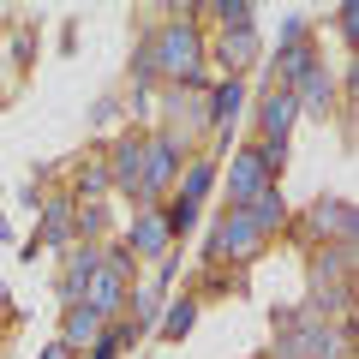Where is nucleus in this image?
<instances>
[{
  "label": "nucleus",
  "mask_w": 359,
  "mask_h": 359,
  "mask_svg": "<svg viewBox=\"0 0 359 359\" xmlns=\"http://www.w3.org/2000/svg\"><path fill=\"white\" fill-rule=\"evenodd\" d=\"M132 72L138 78H174V84H198V72H204V36H198L186 18L168 30H156V36L138 42V54H132Z\"/></svg>",
  "instance_id": "1"
},
{
  "label": "nucleus",
  "mask_w": 359,
  "mask_h": 359,
  "mask_svg": "<svg viewBox=\"0 0 359 359\" xmlns=\"http://www.w3.org/2000/svg\"><path fill=\"white\" fill-rule=\"evenodd\" d=\"M282 335H276V353L282 359H347V341H353V318H318V311H276Z\"/></svg>",
  "instance_id": "2"
},
{
  "label": "nucleus",
  "mask_w": 359,
  "mask_h": 359,
  "mask_svg": "<svg viewBox=\"0 0 359 359\" xmlns=\"http://www.w3.org/2000/svg\"><path fill=\"white\" fill-rule=\"evenodd\" d=\"M287 222V204H282V192H264L257 204H245V210H228V216L216 222V233H210V257H252V252H264V240H269V228H282Z\"/></svg>",
  "instance_id": "3"
},
{
  "label": "nucleus",
  "mask_w": 359,
  "mask_h": 359,
  "mask_svg": "<svg viewBox=\"0 0 359 359\" xmlns=\"http://www.w3.org/2000/svg\"><path fill=\"white\" fill-rule=\"evenodd\" d=\"M126 287H132V257H126V245H114V252H102V264H96V276H90L84 306L96 311V318H108V311L126 306Z\"/></svg>",
  "instance_id": "4"
},
{
  "label": "nucleus",
  "mask_w": 359,
  "mask_h": 359,
  "mask_svg": "<svg viewBox=\"0 0 359 359\" xmlns=\"http://www.w3.org/2000/svg\"><path fill=\"white\" fill-rule=\"evenodd\" d=\"M264 192H276V168H269V156L257 150H240L228 162V210H245V204H257Z\"/></svg>",
  "instance_id": "5"
},
{
  "label": "nucleus",
  "mask_w": 359,
  "mask_h": 359,
  "mask_svg": "<svg viewBox=\"0 0 359 359\" xmlns=\"http://www.w3.org/2000/svg\"><path fill=\"white\" fill-rule=\"evenodd\" d=\"M174 174H180V138H174V132H150V138H144V180H138V198H144V204H150V198H162Z\"/></svg>",
  "instance_id": "6"
},
{
  "label": "nucleus",
  "mask_w": 359,
  "mask_h": 359,
  "mask_svg": "<svg viewBox=\"0 0 359 359\" xmlns=\"http://www.w3.org/2000/svg\"><path fill=\"white\" fill-rule=\"evenodd\" d=\"M294 90H269L264 96V108H257V132H264V144L257 150L269 156V168H282V156H287V126H294Z\"/></svg>",
  "instance_id": "7"
},
{
  "label": "nucleus",
  "mask_w": 359,
  "mask_h": 359,
  "mask_svg": "<svg viewBox=\"0 0 359 359\" xmlns=\"http://www.w3.org/2000/svg\"><path fill=\"white\" fill-rule=\"evenodd\" d=\"M353 228H359V216H353V204L347 198H318V204L306 210V240H323V245H353Z\"/></svg>",
  "instance_id": "8"
},
{
  "label": "nucleus",
  "mask_w": 359,
  "mask_h": 359,
  "mask_svg": "<svg viewBox=\"0 0 359 359\" xmlns=\"http://www.w3.org/2000/svg\"><path fill=\"white\" fill-rule=\"evenodd\" d=\"M108 180H114L120 192L138 198V180H144V138H138V132L114 138V150H108Z\"/></svg>",
  "instance_id": "9"
},
{
  "label": "nucleus",
  "mask_w": 359,
  "mask_h": 359,
  "mask_svg": "<svg viewBox=\"0 0 359 359\" xmlns=\"http://www.w3.org/2000/svg\"><path fill=\"white\" fill-rule=\"evenodd\" d=\"M216 60L228 66V78H240V66L257 60V25H222V36H216Z\"/></svg>",
  "instance_id": "10"
},
{
  "label": "nucleus",
  "mask_w": 359,
  "mask_h": 359,
  "mask_svg": "<svg viewBox=\"0 0 359 359\" xmlns=\"http://www.w3.org/2000/svg\"><path fill=\"white\" fill-rule=\"evenodd\" d=\"M240 102H245V84H240V78H222V84H210L204 126H210V132H233V114H240Z\"/></svg>",
  "instance_id": "11"
},
{
  "label": "nucleus",
  "mask_w": 359,
  "mask_h": 359,
  "mask_svg": "<svg viewBox=\"0 0 359 359\" xmlns=\"http://www.w3.org/2000/svg\"><path fill=\"white\" fill-rule=\"evenodd\" d=\"M168 252H174V233H168V222L156 216V210H150V216H138V222H132L126 257H168Z\"/></svg>",
  "instance_id": "12"
},
{
  "label": "nucleus",
  "mask_w": 359,
  "mask_h": 359,
  "mask_svg": "<svg viewBox=\"0 0 359 359\" xmlns=\"http://www.w3.org/2000/svg\"><path fill=\"white\" fill-rule=\"evenodd\" d=\"M330 102H335V78H330V66H323V60H311L306 72H299V84H294V108L323 114Z\"/></svg>",
  "instance_id": "13"
},
{
  "label": "nucleus",
  "mask_w": 359,
  "mask_h": 359,
  "mask_svg": "<svg viewBox=\"0 0 359 359\" xmlns=\"http://www.w3.org/2000/svg\"><path fill=\"white\" fill-rule=\"evenodd\" d=\"M72 216H78V210L66 204V198H54V204L42 210V233H36V240L25 245V252L36 257V245H66V240H72V233H78V228H72Z\"/></svg>",
  "instance_id": "14"
},
{
  "label": "nucleus",
  "mask_w": 359,
  "mask_h": 359,
  "mask_svg": "<svg viewBox=\"0 0 359 359\" xmlns=\"http://www.w3.org/2000/svg\"><path fill=\"white\" fill-rule=\"evenodd\" d=\"M84 341H102V318L90 306H66V323H60V347L72 353V347H84Z\"/></svg>",
  "instance_id": "15"
},
{
  "label": "nucleus",
  "mask_w": 359,
  "mask_h": 359,
  "mask_svg": "<svg viewBox=\"0 0 359 359\" xmlns=\"http://www.w3.org/2000/svg\"><path fill=\"white\" fill-rule=\"evenodd\" d=\"M96 264H102V252H72V264H66V282H60V294H66V306H84V287H90V276H96Z\"/></svg>",
  "instance_id": "16"
},
{
  "label": "nucleus",
  "mask_w": 359,
  "mask_h": 359,
  "mask_svg": "<svg viewBox=\"0 0 359 359\" xmlns=\"http://www.w3.org/2000/svg\"><path fill=\"white\" fill-rule=\"evenodd\" d=\"M210 186H216V168H210V162H198L192 174H186V186H180V198H174V204L198 210V204H204V198H210Z\"/></svg>",
  "instance_id": "17"
},
{
  "label": "nucleus",
  "mask_w": 359,
  "mask_h": 359,
  "mask_svg": "<svg viewBox=\"0 0 359 359\" xmlns=\"http://www.w3.org/2000/svg\"><path fill=\"white\" fill-rule=\"evenodd\" d=\"M192 323H198V306H192V299H180V306L162 318V335H168V341H180V335L192 330Z\"/></svg>",
  "instance_id": "18"
},
{
  "label": "nucleus",
  "mask_w": 359,
  "mask_h": 359,
  "mask_svg": "<svg viewBox=\"0 0 359 359\" xmlns=\"http://www.w3.org/2000/svg\"><path fill=\"white\" fill-rule=\"evenodd\" d=\"M210 13H216L222 25H252V18H257L252 6H245V0H222V6H210Z\"/></svg>",
  "instance_id": "19"
},
{
  "label": "nucleus",
  "mask_w": 359,
  "mask_h": 359,
  "mask_svg": "<svg viewBox=\"0 0 359 359\" xmlns=\"http://www.w3.org/2000/svg\"><path fill=\"white\" fill-rule=\"evenodd\" d=\"M102 186H108V168H84V180H78V192H84V198H96Z\"/></svg>",
  "instance_id": "20"
},
{
  "label": "nucleus",
  "mask_w": 359,
  "mask_h": 359,
  "mask_svg": "<svg viewBox=\"0 0 359 359\" xmlns=\"http://www.w3.org/2000/svg\"><path fill=\"white\" fill-rule=\"evenodd\" d=\"M120 353V341H114V335H102V341H96V353H90V359H114Z\"/></svg>",
  "instance_id": "21"
},
{
  "label": "nucleus",
  "mask_w": 359,
  "mask_h": 359,
  "mask_svg": "<svg viewBox=\"0 0 359 359\" xmlns=\"http://www.w3.org/2000/svg\"><path fill=\"white\" fill-rule=\"evenodd\" d=\"M42 359H72V353H66V347H60V341H54V347H48V353H42Z\"/></svg>",
  "instance_id": "22"
}]
</instances>
